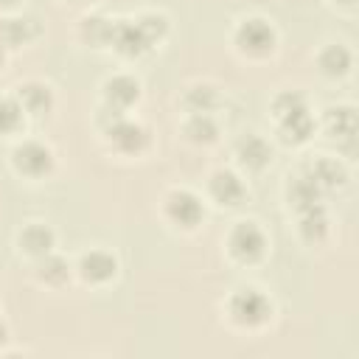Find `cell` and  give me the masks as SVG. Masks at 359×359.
I'll return each instance as SVG.
<instances>
[{
  "instance_id": "obj_1",
  "label": "cell",
  "mask_w": 359,
  "mask_h": 359,
  "mask_svg": "<svg viewBox=\"0 0 359 359\" xmlns=\"http://www.w3.org/2000/svg\"><path fill=\"white\" fill-rule=\"evenodd\" d=\"M272 115H275V123H278V135L283 143L289 146H303L311 140L314 135V118H311V109L306 104V98L294 90H286V93H278L275 101H272Z\"/></svg>"
},
{
  "instance_id": "obj_2",
  "label": "cell",
  "mask_w": 359,
  "mask_h": 359,
  "mask_svg": "<svg viewBox=\"0 0 359 359\" xmlns=\"http://www.w3.org/2000/svg\"><path fill=\"white\" fill-rule=\"evenodd\" d=\"M224 309H227L230 323L238 325V328H247V331L264 328L272 320V311H275L269 294H264L258 286H238L227 297Z\"/></svg>"
},
{
  "instance_id": "obj_3",
  "label": "cell",
  "mask_w": 359,
  "mask_h": 359,
  "mask_svg": "<svg viewBox=\"0 0 359 359\" xmlns=\"http://www.w3.org/2000/svg\"><path fill=\"white\" fill-rule=\"evenodd\" d=\"M233 45L247 59H266L278 48V31L266 17H244L233 28Z\"/></svg>"
},
{
  "instance_id": "obj_4",
  "label": "cell",
  "mask_w": 359,
  "mask_h": 359,
  "mask_svg": "<svg viewBox=\"0 0 359 359\" xmlns=\"http://www.w3.org/2000/svg\"><path fill=\"white\" fill-rule=\"evenodd\" d=\"M101 129H104L107 143H109L118 154H126V157H135V154L146 151V149H149V140H151V137H149V129H146L140 121L126 118L123 112H115L112 121L104 123Z\"/></svg>"
},
{
  "instance_id": "obj_5",
  "label": "cell",
  "mask_w": 359,
  "mask_h": 359,
  "mask_svg": "<svg viewBox=\"0 0 359 359\" xmlns=\"http://www.w3.org/2000/svg\"><path fill=\"white\" fill-rule=\"evenodd\" d=\"M269 238L258 222H236L227 233V252L238 264H258L266 255Z\"/></svg>"
},
{
  "instance_id": "obj_6",
  "label": "cell",
  "mask_w": 359,
  "mask_h": 359,
  "mask_svg": "<svg viewBox=\"0 0 359 359\" xmlns=\"http://www.w3.org/2000/svg\"><path fill=\"white\" fill-rule=\"evenodd\" d=\"M163 213L165 219L180 227V230H196L205 219V205L202 199L188 191V188H171L165 196H163Z\"/></svg>"
},
{
  "instance_id": "obj_7",
  "label": "cell",
  "mask_w": 359,
  "mask_h": 359,
  "mask_svg": "<svg viewBox=\"0 0 359 359\" xmlns=\"http://www.w3.org/2000/svg\"><path fill=\"white\" fill-rule=\"evenodd\" d=\"M11 165L17 174H22L28 180H42L53 171L56 157H53V149L42 140H22L11 151Z\"/></svg>"
},
{
  "instance_id": "obj_8",
  "label": "cell",
  "mask_w": 359,
  "mask_h": 359,
  "mask_svg": "<svg viewBox=\"0 0 359 359\" xmlns=\"http://www.w3.org/2000/svg\"><path fill=\"white\" fill-rule=\"evenodd\" d=\"M76 275L84 280V283H93V286H101V283H109L115 275H118V258L109 252V250H87L79 261H76Z\"/></svg>"
},
{
  "instance_id": "obj_9",
  "label": "cell",
  "mask_w": 359,
  "mask_h": 359,
  "mask_svg": "<svg viewBox=\"0 0 359 359\" xmlns=\"http://www.w3.org/2000/svg\"><path fill=\"white\" fill-rule=\"evenodd\" d=\"M303 174L323 191V196H325V194H334V191H339V188L348 185V168H345V163L337 160V157H328V154L311 160V163L303 168Z\"/></svg>"
},
{
  "instance_id": "obj_10",
  "label": "cell",
  "mask_w": 359,
  "mask_h": 359,
  "mask_svg": "<svg viewBox=\"0 0 359 359\" xmlns=\"http://www.w3.org/2000/svg\"><path fill=\"white\" fill-rule=\"evenodd\" d=\"M208 194L216 205L222 208H238L244 199H247V185L244 180L230 171V168H216L208 180Z\"/></svg>"
},
{
  "instance_id": "obj_11",
  "label": "cell",
  "mask_w": 359,
  "mask_h": 359,
  "mask_svg": "<svg viewBox=\"0 0 359 359\" xmlns=\"http://www.w3.org/2000/svg\"><path fill=\"white\" fill-rule=\"evenodd\" d=\"M323 126H325L328 137H334L342 149L353 151V143H356V109L351 104L328 107L325 115H323Z\"/></svg>"
},
{
  "instance_id": "obj_12",
  "label": "cell",
  "mask_w": 359,
  "mask_h": 359,
  "mask_svg": "<svg viewBox=\"0 0 359 359\" xmlns=\"http://www.w3.org/2000/svg\"><path fill=\"white\" fill-rule=\"evenodd\" d=\"M101 95H104V107L107 109L126 112L140 98V81L135 76H129V73H115V76H109L104 81Z\"/></svg>"
},
{
  "instance_id": "obj_13",
  "label": "cell",
  "mask_w": 359,
  "mask_h": 359,
  "mask_svg": "<svg viewBox=\"0 0 359 359\" xmlns=\"http://www.w3.org/2000/svg\"><path fill=\"white\" fill-rule=\"evenodd\" d=\"M236 160L247 171H264L272 163V146L258 132H247L236 140Z\"/></svg>"
},
{
  "instance_id": "obj_14",
  "label": "cell",
  "mask_w": 359,
  "mask_h": 359,
  "mask_svg": "<svg viewBox=\"0 0 359 359\" xmlns=\"http://www.w3.org/2000/svg\"><path fill=\"white\" fill-rule=\"evenodd\" d=\"M107 45H112L121 56H140V53H146L151 48L135 20H112Z\"/></svg>"
},
{
  "instance_id": "obj_15",
  "label": "cell",
  "mask_w": 359,
  "mask_h": 359,
  "mask_svg": "<svg viewBox=\"0 0 359 359\" xmlns=\"http://www.w3.org/2000/svg\"><path fill=\"white\" fill-rule=\"evenodd\" d=\"M42 34L39 20L28 14H14V17H0V45L3 48H22L34 42Z\"/></svg>"
},
{
  "instance_id": "obj_16",
  "label": "cell",
  "mask_w": 359,
  "mask_h": 359,
  "mask_svg": "<svg viewBox=\"0 0 359 359\" xmlns=\"http://www.w3.org/2000/svg\"><path fill=\"white\" fill-rule=\"evenodd\" d=\"M34 275H36V280H39L42 286L59 289V286H65V283L70 280L73 266H70L67 258H62V255H56V252L50 250V252H45V255L36 258V264H34Z\"/></svg>"
},
{
  "instance_id": "obj_17",
  "label": "cell",
  "mask_w": 359,
  "mask_h": 359,
  "mask_svg": "<svg viewBox=\"0 0 359 359\" xmlns=\"http://www.w3.org/2000/svg\"><path fill=\"white\" fill-rule=\"evenodd\" d=\"M14 95H17V101L22 104L25 115H45V112H50V107H53V90H50L45 81H36V79L17 84V93H14Z\"/></svg>"
},
{
  "instance_id": "obj_18",
  "label": "cell",
  "mask_w": 359,
  "mask_h": 359,
  "mask_svg": "<svg viewBox=\"0 0 359 359\" xmlns=\"http://www.w3.org/2000/svg\"><path fill=\"white\" fill-rule=\"evenodd\" d=\"M286 199H289V205L294 208V213H303V210H311V208H317V205H323V191L300 171V174H294V177H289V182H286Z\"/></svg>"
},
{
  "instance_id": "obj_19",
  "label": "cell",
  "mask_w": 359,
  "mask_h": 359,
  "mask_svg": "<svg viewBox=\"0 0 359 359\" xmlns=\"http://www.w3.org/2000/svg\"><path fill=\"white\" fill-rule=\"evenodd\" d=\"M17 244H20V250H22L25 255H31V258L36 261L39 255H45V252L53 250L56 233H53L48 224H42V222H28V224L20 230V236H17Z\"/></svg>"
},
{
  "instance_id": "obj_20",
  "label": "cell",
  "mask_w": 359,
  "mask_h": 359,
  "mask_svg": "<svg viewBox=\"0 0 359 359\" xmlns=\"http://www.w3.org/2000/svg\"><path fill=\"white\" fill-rule=\"evenodd\" d=\"M317 67H320V73L328 76V79H345V76L351 73V67H353V53H351L345 45L331 42V45H325V48L317 53Z\"/></svg>"
},
{
  "instance_id": "obj_21",
  "label": "cell",
  "mask_w": 359,
  "mask_h": 359,
  "mask_svg": "<svg viewBox=\"0 0 359 359\" xmlns=\"http://www.w3.org/2000/svg\"><path fill=\"white\" fill-rule=\"evenodd\" d=\"M297 233L306 244H323L331 233V222H328V213H325V205H317L311 210H303L297 213Z\"/></svg>"
},
{
  "instance_id": "obj_22",
  "label": "cell",
  "mask_w": 359,
  "mask_h": 359,
  "mask_svg": "<svg viewBox=\"0 0 359 359\" xmlns=\"http://www.w3.org/2000/svg\"><path fill=\"white\" fill-rule=\"evenodd\" d=\"M182 135L196 146H210L219 140V126L210 112H191L188 121L182 123Z\"/></svg>"
},
{
  "instance_id": "obj_23",
  "label": "cell",
  "mask_w": 359,
  "mask_h": 359,
  "mask_svg": "<svg viewBox=\"0 0 359 359\" xmlns=\"http://www.w3.org/2000/svg\"><path fill=\"white\" fill-rule=\"evenodd\" d=\"M185 107L188 112H213V107L219 104V90L208 81H199V84H191L185 90Z\"/></svg>"
},
{
  "instance_id": "obj_24",
  "label": "cell",
  "mask_w": 359,
  "mask_h": 359,
  "mask_svg": "<svg viewBox=\"0 0 359 359\" xmlns=\"http://www.w3.org/2000/svg\"><path fill=\"white\" fill-rule=\"evenodd\" d=\"M25 123V109L17 95H0V135H17Z\"/></svg>"
},
{
  "instance_id": "obj_25",
  "label": "cell",
  "mask_w": 359,
  "mask_h": 359,
  "mask_svg": "<svg viewBox=\"0 0 359 359\" xmlns=\"http://www.w3.org/2000/svg\"><path fill=\"white\" fill-rule=\"evenodd\" d=\"M109 28H112V20H107V17H84L79 25V34L87 45L104 48L109 42Z\"/></svg>"
},
{
  "instance_id": "obj_26",
  "label": "cell",
  "mask_w": 359,
  "mask_h": 359,
  "mask_svg": "<svg viewBox=\"0 0 359 359\" xmlns=\"http://www.w3.org/2000/svg\"><path fill=\"white\" fill-rule=\"evenodd\" d=\"M135 22L140 25V31H143V36H146V42H149V45H157V42L168 34V20H165V14L143 11V14H137V17H135Z\"/></svg>"
},
{
  "instance_id": "obj_27",
  "label": "cell",
  "mask_w": 359,
  "mask_h": 359,
  "mask_svg": "<svg viewBox=\"0 0 359 359\" xmlns=\"http://www.w3.org/2000/svg\"><path fill=\"white\" fill-rule=\"evenodd\" d=\"M6 339H8V325H6L3 320H0V345H3Z\"/></svg>"
},
{
  "instance_id": "obj_28",
  "label": "cell",
  "mask_w": 359,
  "mask_h": 359,
  "mask_svg": "<svg viewBox=\"0 0 359 359\" xmlns=\"http://www.w3.org/2000/svg\"><path fill=\"white\" fill-rule=\"evenodd\" d=\"M20 0H0V8H14Z\"/></svg>"
},
{
  "instance_id": "obj_29",
  "label": "cell",
  "mask_w": 359,
  "mask_h": 359,
  "mask_svg": "<svg viewBox=\"0 0 359 359\" xmlns=\"http://www.w3.org/2000/svg\"><path fill=\"white\" fill-rule=\"evenodd\" d=\"M334 3H339V6H345V8H351L356 0H334Z\"/></svg>"
},
{
  "instance_id": "obj_30",
  "label": "cell",
  "mask_w": 359,
  "mask_h": 359,
  "mask_svg": "<svg viewBox=\"0 0 359 359\" xmlns=\"http://www.w3.org/2000/svg\"><path fill=\"white\" fill-rule=\"evenodd\" d=\"M3 65H6V48L0 45V70H3Z\"/></svg>"
},
{
  "instance_id": "obj_31",
  "label": "cell",
  "mask_w": 359,
  "mask_h": 359,
  "mask_svg": "<svg viewBox=\"0 0 359 359\" xmlns=\"http://www.w3.org/2000/svg\"><path fill=\"white\" fill-rule=\"evenodd\" d=\"M70 3H90V0H70Z\"/></svg>"
}]
</instances>
